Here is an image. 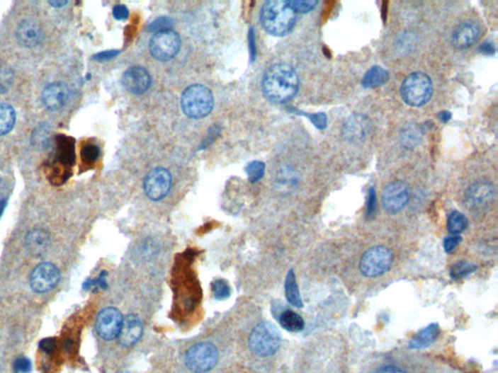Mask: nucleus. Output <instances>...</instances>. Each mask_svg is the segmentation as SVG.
I'll return each instance as SVG.
<instances>
[{"label": "nucleus", "mask_w": 498, "mask_h": 373, "mask_svg": "<svg viewBox=\"0 0 498 373\" xmlns=\"http://www.w3.org/2000/svg\"><path fill=\"white\" fill-rule=\"evenodd\" d=\"M299 77L293 67L286 64L273 65L265 73L262 90L272 103H284L298 92Z\"/></svg>", "instance_id": "f257e3e1"}, {"label": "nucleus", "mask_w": 498, "mask_h": 373, "mask_svg": "<svg viewBox=\"0 0 498 373\" xmlns=\"http://www.w3.org/2000/svg\"><path fill=\"white\" fill-rule=\"evenodd\" d=\"M260 20L263 28L270 35L284 36L293 30L296 13L289 6L288 1L271 0L263 5Z\"/></svg>", "instance_id": "f03ea898"}, {"label": "nucleus", "mask_w": 498, "mask_h": 373, "mask_svg": "<svg viewBox=\"0 0 498 373\" xmlns=\"http://www.w3.org/2000/svg\"><path fill=\"white\" fill-rule=\"evenodd\" d=\"M213 106H215V98L213 93L205 86H190L182 93V111L189 118H205L213 111Z\"/></svg>", "instance_id": "7ed1b4c3"}, {"label": "nucleus", "mask_w": 498, "mask_h": 373, "mask_svg": "<svg viewBox=\"0 0 498 373\" xmlns=\"http://www.w3.org/2000/svg\"><path fill=\"white\" fill-rule=\"evenodd\" d=\"M434 93V84L429 75L414 72L409 75L401 87V96L408 105L421 107L426 105Z\"/></svg>", "instance_id": "20e7f679"}, {"label": "nucleus", "mask_w": 498, "mask_h": 373, "mask_svg": "<svg viewBox=\"0 0 498 373\" xmlns=\"http://www.w3.org/2000/svg\"><path fill=\"white\" fill-rule=\"evenodd\" d=\"M281 343V331L273 323L262 322L253 328L249 338L252 352L261 357L272 356Z\"/></svg>", "instance_id": "39448f33"}, {"label": "nucleus", "mask_w": 498, "mask_h": 373, "mask_svg": "<svg viewBox=\"0 0 498 373\" xmlns=\"http://www.w3.org/2000/svg\"><path fill=\"white\" fill-rule=\"evenodd\" d=\"M218 361V350L210 343L195 344L185 356V364L189 370L195 373L210 372Z\"/></svg>", "instance_id": "423d86ee"}, {"label": "nucleus", "mask_w": 498, "mask_h": 373, "mask_svg": "<svg viewBox=\"0 0 498 373\" xmlns=\"http://www.w3.org/2000/svg\"><path fill=\"white\" fill-rule=\"evenodd\" d=\"M392 252L385 246H375L365 252L361 260V271L366 277L385 275L393 263Z\"/></svg>", "instance_id": "0eeeda50"}, {"label": "nucleus", "mask_w": 498, "mask_h": 373, "mask_svg": "<svg viewBox=\"0 0 498 373\" xmlns=\"http://www.w3.org/2000/svg\"><path fill=\"white\" fill-rule=\"evenodd\" d=\"M181 38L176 31L173 30L160 31L155 33L151 39L150 53L158 61L166 62L176 56L181 50Z\"/></svg>", "instance_id": "6e6552de"}, {"label": "nucleus", "mask_w": 498, "mask_h": 373, "mask_svg": "<svg viewBox=\"0 0 498 373\" xmlns=\"http://www.w3.org/2000/svg\"><path fill=\"white\" fill-rule=\"evenodd\" d=\"M383 206L391 215L400 212L410 200V190L403 181H395L387 184L383 192Z\"/></svg>", "instance_id": "1a4fd4ad"}, {"label": "nucleus", "mask_w": 498, "mask_h": 373, "mask_svg": "<svg viewBox=\"0 0 498 373\" xmlns=\"http://www.w3.org/2000/svg\"><path fill=\"white\" fill-rule=\"evenodd\" d=\"M171 187V176L166 168H157L151 171L145 177L143 189L146 195L154 202L163 200Z\"/></svg>", "instance_id": "9d476101"}, {"label": "nucleus", "mask_w": 498, "mask_h": 373, "mask_svg": "<svg viewBox=\"0 0 498 373\" xmlns=\"http://www.w3.org/2000/svg\"><path fill=\"white\" fill-rule=\"evenodd\" d=\"M123 320L121 312L114 307L101 310L96 318V333L104 340H113L120 335Z\"/></svg>", "instance_id": "9b49d317"}, {"label": "nucleus", "mask_w": 498, "mask_h": 373, "mask_svg": "<svg viewBox=\"0 0 498 373\" xmlns=\"http://www.w3.org/2000/svg\"><path fill=\"white\" fill-rule=\"evenodd\" d=\"M60 281V271L51 263H43L38 265L31 272L30 287L36 293H47L57 286Z\"/></svg>", "instance_id": "f8f14e48"}, {"label": "nucleus", "mask_w": 498, "mask_h": 373, "mask_svg": "<svg viewBox=\"0 0 498 373\" xmlns=\"http://www.w3.org/2000/svg\"><path fill=\"white\" fill-rule=\"evenodd\" d=\"M494 186L489 182L480 181L466 190V205L472 210H484L494 202Z\"/></svg>", "instance_id": "ddd939ff"}, {"label": "nucleus", "mask_w": 498, "mask_h": 373, "mask_svg": "<svg viewBox=\"0 0 498 373\" xmlns=\"http://www.w3.org/2000/svg\"><path fill=\"white\" fill-rule=\"evenodd\" d=\"M371 127V122L362 114H353L344 122L341 134L349 142H361L367 137Z\"/></svg>", "instance_id": "4468645a"}, {"label": "nucleus", "mask_w": 498, "mask_h": 373, "mask_svg": "<svg viewBox=\"0 0 498 373\" xmlns=\"http://www.w3.org/2000/svg\"><path fill=\"white\" fill-rule=\"evenodd\" d=\"M122 84L132 95H142L149 90L151 76L147 70L142 67H130L124 73Z\"/></svg>", "instance_id": "2eb2a0df"}, {"label": "nucleus", "mask_w": 498, "mask_h": 373, "mask_svg": "<svg viewBox=\"0 0 498 373\" xmlns=\"http://www.w3.org/2000/svg\"><path fill=\"white\" fill-rule=\"evenodd\" d=\"M75 161V140L67 135L60 134L56 137L55 149V168L70 172Z\"/></svg>", "instance_id": "dca6fc26"}, {"label": "nucleus", "mask_w": 498, "mask_h": 373, "mask_svg": "<svg viewBox=\"0 0 498 373\" xmlns=\"http://www.w3.org/2000/svg\"><path fill=\"white\" fill-rule=\"evenodd\" d=\"M69 98L67 86L61 82L52 83L47 86L41 95V101L47 110L58 112L62 110Z\"/></svg>", "instance_id": "f3484780"}, {"label": "nucleus", "mask_w": 498, "mask_h": 373, "mask_svg": "<svg viewBox=\"0 0 498 373\" xmlns=\"http://www.w3.org/2000/svg\"><path fill=\"white\" fill-rule=\"evenodd\" d=\"M18 42L26 48H35L43 42L44 33L38 23L26 20L21 23L16 31Z\"/></svg>", "instance_id": "a211bd4d"}, {"label": "nucleus", "mask_w": 498, "mask_h": 373, "mask_svg": "<svg viewBox=\"0 0 498 373\" xmlns=\"http://www.w3.org/2000/svg\"><path fill=\"white\" fill-rule=\"evenodd\" d=\"M480 27L478 23L465 22L460 23L453 33V43L458 49L464 50L470 48L478 40Z\"/></svg>", "instance_id": "6ab92c4d"}, {"label": "nucleus", "mask_w": 498, "mask_h": 373, "mask_svg": "<svg viewBox=\"0 0 498 373\" xmlns=\"http://www.w3.org/2000/svg\"><path fill=\"white\" fill-rule=\"evenodd\" d=\"M143 327L142 322L135 315H130L123 320L121 331L118 336L120 343L125 347L135 345L142 338Z\"/></svg>", "instance_id": "aec40b11"}, {"label": "nucleus", "mask_w": 498, "mask_h": 373, "mask_svg": "<svg viewBox=\"0 0 498 373\" xmlns=\"http://www.w3.org/2000/svg\"><path fill=\"white\" fill-rule=\"evenodd\" d=\"M50 236L44 229H33L26 237V248L30 255L41 257L50 246Z\"/></svg>", "instance_id": "412c9836"}, {"label": "nucleus", "mask_w": 498, "mask_h": 373, "mask_svg": "<svg viewBox=\"0 0 498 373\" xmlns=\"http://www.w3.org/2000/svg\"><path fill=\"white\" fill-rule=\"evenodd\" d=\"M439 326L437 324H430L427 327L419 331L413 338L411 339L409 347L414 350H419V349L427 348L434 343L438 335H439Z\"/></svg>", "instance_id": "4be33fe9"}, {"label": "nucleus", "mask_w": 498, "mask_h": 373, "mask_svg": "<svg viewBox=\"0 0 498 373\" xmlns=\"http://www.w3.org/2000/svg\"><path fill=\"white\" fill-rule=\"evenodd\" d=\"M424 129L419 124H408L400 132V141L404 147L414 149L421 145L424 139Z\"/></svg>", "instance_id": "5701e85b"}, {"label": "nucleus", "mask_w": 498, "mask_h": 373, "mask_svg": "<svg viewBox=\"0 0 498 373\" xmlns=\"http://www.w3.org/2000/svg\"><path fill=\"white\" fill-rule=\"evenodd\" d=\"M30 144L38 151H45L51 147V127L48 122L39 124L31 132Z\"/></svg>", "instance_id": "b1692460"}, {"label": "nucleus", "mask_w": 498, "mask_h": 373, "mask_svg": "<svg viewBox=\"0 0 498 373\" xmlns=\"http://www.w3.org/2000/svg\"><path fill=\"white\" fill-rule=\"evenodd\" d=\"M388 80H390V73L387 70L375 65L365 73L362 85L364 88H375L385 85Z\"/></svg>", "instance_id": "393cba45"}, {"label": "nucleus", "mask_w": 498, "mask_h": 373, "mask_svg": "<svg viewBox=\"0 0 498 373\" xmlns=\"http://www.w3.org/2000/svg\"><path fill=\"white\" fill-rule=\"evenodd\" d=\"M284 287H285L284 289H285L286 299H288L289 304L297 307V309H302L303 307V302H302L295 273H294L293 270H289L288 275H286L285 285Z\"/></svg>", "instance_id": "a878e982"}, {"label": "nucleus", "mask_w": 498, "mask_h": 373, "mask_svg": "<svg viewBox=\"0 0 498 373\" xmlns=\"http://www.w3.org/2000/svg\"><path fill=\"white\" fill-rule=\"evenodd\" d=\"M280 324L284 330L290 331V333H299L305 328L303 318L300 316L298 313L292 311V310H286L281 315Z\"/></svg>", "instance_id": "bb28decb"}, {"label": "nucleus", "mask_w": 498, "mask_h": 373, "mask_svg": "<svg viewBox=\"0 0 498 373\" xmlns=\"http://www.w3.org/2000/svg\"><path fill=\"white\" fill-rule=\"evenodd\" d=\"M14 108L7 103H0V137L9 134L15 126Z\"/></svg>", "instance_id": "cd10ccee"}, {"label": "nucleus", "mask_w": 498, "mask_h": 373, "mask_svg": "<svg viewBox=\"0 0 498 373\" xmlns=\"http://www.w3.org/2000/svg\"><path fill=\"white\" fill-rule=\"evenodd\" d=\"M468 226V218L463 213L458 212V211H453L448 216V231L453 236H458V234L465 231Z\"/></svg>", "instance_id": "c85d7f7f"}, {"label": "nucleus", "mask_w": 498, "mask_h": 373, "mask_svg": "<svg viewBox=\"0 0 498 373\" xmlns=\"http://www.w3.org/2000/svg\"><path fill=\"white\" fill-rule=\"evenodd\" d=\"M100 154V147L95 143H86L81 149V159L84 164L95 163L98 161Z\"/></svg>", "instance_id": "c756f323"}, {"label": "nucleus", "mask_w": 498, "mask_h": 373, "mask_svg": "<svg viewBox=\"0 0 498 373\" xmlns=\"http://www.w3.org/2000/svg\"><path fill=\"white\" fill-rule=\"evenodd\" d=\"M477 267L473 263L468 262H458L451 268V277L453 279H460L465 277L471 273L475 272Z\"/></svg>", "instance_id": "7c9ffc66"}, {"label": "nucleus", "mask_w": 498, "mask_h": 373, "mask_svg": "<svg viewBox=\"0 0 498 373\" xmlns=\"http://www.w3.org/2000/svg\"><path fill=\"white\" fill-rule=\"evenodd\" d=\"M211 289H213V297L217 301H225L231 296L230 285L224 279H217V280L213 281Z\"/></svg>", "instance_id": "2f4dec72"}, {"label": "nucleus", "mask_w": 498, "mask_h": 373, "mask_svg": "<svg viewBox=\"0 0 498 373\" xmlns=\"http://www.w3.org/2000/svg\"><path fill=\"white\" fill-rule=\"evenodd\" d=\"M246 172L251 183H256L263 178L265 173V164L262 161H252L247 166Z\"/></svg>", "instance_id": "473e14b6"}, {"label": "nucleus", "mask_w": 498, "mask_h": 373, "mask_svg": "<svg viewBox=\"0 0 498 373\" xmlns=\"http://www.w3.org/2000/svg\"><path fill=\"white\" fill-rule=\"evenodd\" d=\"M13 77H14V74L9 67L0 65V93L1 95H4L9 91L12 85Z\"/></svg>", "instance_id": "72a5a7b5"}, {"label": "nucleus", "mask_w": 498, "mask_h": 373, "mask_svg": "<svg viewBox=\"0 0 498 373\" xmlns=\"http://www.w3.org/2000/svg\"><path fill=\"white\" fill-rule=\"evenodd\" d=\"M289 6L295 13H309L312 11L317 5L318 1L317 0H292V1H288Z\"/></svg>", "instance_id": "f704fd0d"}, {"label": "nucleus", "mask_w": 498, "mask_h": 373, "mask_svg": "<svg viewBox=\"0 0 498 373\" xmlns=\"http://www.w3.org/2000/svg\"><path fill=\"white\" fill-rule=\"evenodd\" d=\"M173 25L174 21L173 19H171V18L161 17L158 18L157 20L154 21V22L149 25V28H148V30H149L151 33L153 31V33H160V31L171 30Z\"/></svg>", "instance_id": "c9c22d12"}, {"label": "nucleus", "mask_w": 498, "mask_h": 373, "mask_svg": "<svg viewBox=\"0 0 498 373\" xmlns=\"http://www.w3.org/2000/svg\"><path fill=\"white\" fill-rule=\"evenodd\" d=\"M106 271H103V273L98 278L96 279H88L84 283V289H90L92 288H101L106 289L108 288V283H106Z\"/></svg>", "instance_id": "e433bc0d"}, {"label": "nucleus", "mask_w": 498, "mask_h": 373, "mask_svg": "<svg viewBox=\"0 0 498 373\" xmlns=\"http://www.w3.org/2000/svg\"><path fill=\"white\" fill-rule=\"evenodd\" d=\"M375 211H377V195L374 188H370L368 193V200H367L366 216L368 219L374 218Z\"/></svg>", "instance_id": "4c0bfd02"}, {"label": "nucleus", "mask_w": 498, "mask_h": 373, "mask_svg": "<svg viewBox=\"0 0 498 373\" xmlns=\"http://www.w3.org/2000/svg\"><path fill=\"white\" fill-rule=\"evenodd\" d=\"M373 373H409L405 367L397 364H383L377 367Z\"/></svg>", "instance_id": "58836bf2"}, {"label": "nucleus", "mask_w": 498, "mask_h": 373, "mask_svg": "<svg viewBox=\"0 0 498 373\" xmlns=\"http://www.w3.org/2000/svg\"><path fill=\"white\" fill-rule=\"evenodd\" d=\"M307 116V118L311 120L312 124L315 125L317 129L324 130L327 127V117L324 113H315V114H307L302 113Z\"/></svg>", "instance_id": "ea45409f"}, {"label": "nucleus", "mask_w": 498, "mask_h": 373, "mask_svg": "<svg viewBox=\"0 0 498 373\" xmlns=\"http://www.w3.org/2000/svg\"><path fill=\"white\" fill-rule=\"evenodd\" d=\"M461 237L460 236H451L446 237L444 242H443V246H444V250L447 253H452L453 250L458 247V245L460 243Z\"/></svg>", "instance_id": "a19ab883"}, {"label": "nucleus", "mask_w": 498, "mask_h": 373, "mask_svg": "<svg viewBox=\"0 0 498 373\" xmlns=\"http://www.w3.org/2000/svg\"><path fill=\"white\" fill-rule=\"evenodd\" d=\"M14 370L17 373H28L31 370V362L27 358L16 360Z\"/></svg>", "instance_id": "79ce46f5"}, {"label": "nucleus", "mask_w": 498, "mask_h": 373, "mask_svg": "<svg viewBox=\"0 0 498 373\" xmlns=\"http://www.w3.org/2000/svg\"><path fill=\"white\" fill-rule=\"evenodd\" d=\"M57 347V339L56 338H45L40 341L39 343V348L47 354L53 353L55 349Z\"/></svg>", "instance_id": "37998d69"}, {"label": "nucleus", "mask_w": 498, "mask_h": 373, "mask_svg": "<svg viewBox=\"0 0 498 373\" xmlns=\"http://www.w3.org/2000/svg\"><path fill=\"white\" fill-rule=\"evenodd\" d=\"M113 17L115 18L116 20L122 21V20H126L128 17H129V10H128V8L125 6V5L122 4H118L116 5V6H114L113 8Z\"/></svg>", "instance_id": "c03bdc74"}, {"label": "nucleus", "mask_w": 498, "mask_h": 373, "mask_svg": "<svg viewBox=\"0 0 498 373\" xmlns=\"http://www.w3.org/2000/svg\"><path fill=\"white\" fill-rule=\"evenodd\" d=\"M118 54L119 51H116V50H111V51H106L103 52V53L96 54V56L93 57V59L98 62L108 61V59L116 57Z\"/></svg>", "instance_id": "a18cd8bd"}, {"label": "nucleus", "mask_w": 498, "mask_h": 373, "mask_svg": "<svg viewBox=\"0 0 498 373\" xmlns=\"http://www.w3.org/2000/svg\"><path fill=\"white\" fill-rule=\"evenodd\" d=\"M480 53L487 54V56H492L495 53L494 46L492 45L491 42H485L480 46L479 48Z\"/></svg>", "instance_id": "49530a36"}, {"label": "nucleus", "mask_w": 498, "mask_h": 373, "mask_svg": "<svg viewBox=\"0 0 498 373\" xmlns=\"http://www.w3.org/2000/svg\"><path fill=\"white\" fill-rule=\"evenodd\" d=\"M438 118H439L440 121L442 122H448L452 119V113L448 111L440 112L439 115H438Z\"/></svg>", "instance_id": "de8ad7c7"}, {"label": "nucleus", "mask_w": 498, "mask_h": 373, "mask_svg": "<svg viewBox=\"0 0 498 373\" xmlns=\"http://www.w3.org/2000/svg\"><path fill=\"white\" fill-rule=\"evenodd\" d=\"M254 33H250L249 35V42H250V50H251V56H255V40H254Z\"/></svg>", "instance_id": "09e8293b"}, {"label": "nucleus", "mask_w": 498, "mask_h": 373, "mask_svg": "<svg viewBox=\"0 0 498 373\" xmlns=\"http://www.w3.org/2000/svg\"><path fill=\"white\" fill-rule=\"evenodd\" d=\"M49 4L55 8H62L67 4V1H64V0H55V1H50Z\"/></svg>", "instance_id": "8fccbe9b"}, {"label": "nucleus", "mask_w": 498, "mask_h": 373, "mask_svg": "<svg viewBox=\"0 0 498 373\" xmlns=\"http://www.w3.org/2000/svg\"><path fill=\"white\" fill-rule=\"evenodd\" d=\"M5 193H6V184L2 180H0V200H4Z\"/></svg>", "instance_id": "3c124183"}, {"label": "nucleus", "mask_w": 498, "mask_h": 373, "mask_svg": "<svg viewBox=\"0 0 498 373\" xmlns=\"http://www.w3.org/2000/svg\"><path fill=\"white\" fill-rule=\"evenodd\" d=\"M7 205V200L6 198H4V200H0V218H1L2 214L4 212L5 207H6Z\"/></svg>", "instance_id": "603ef678"}, {"label": "nucleus", "mask_w": 498, "mask_h": 373, "mask_svg": "<svg viewBox=\"0 0 498 373\" xmlns=\"http://www.w3.org/2000/svg\"><path fill=\"white\" fill-rule=\"evenodd\" d=\"M118 373H132L130 372H128V370H124V372H118Z\"/></svg>", "instance_id": "864d4df0"}]
</instances>
